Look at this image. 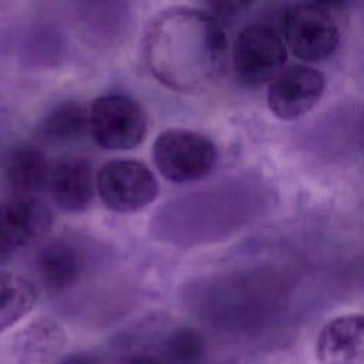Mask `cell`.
<instances>
[{
	"label": "cell",
	"mask_w": 364,
	"mask_h": 364,
	"mask_svg": "<svg viewBox=\"0 0 364 364\" xmlns=\"http://www.w3.org/2000/svg\"><path fill=\"white\" fill-rule=\"evenodd\" d=\"M228 41L219 20L209 11L172 7L149 24L144 60L158 82L178 92H199L222 73Z\"/></svg>",
	"instance_id": "6da1fadb"
},
{
	"label": "cell",
	"mask_w": 364,
	"mask_h": 364,
	"mask_svg": "<svg viewBox=\"0 0 364 364\" xmlns=\"http://www.w3.org/2000/svg\"><path fill=\"white\" fill-rule=\"evenodd\" d=\"M152 158L161 175L173 183H191L208 176L218 161V149L208 136L183 128L162 131Z\"/></svg>",
	"instance_id": "7a4b0ae2"
},
{
	"label": "cell",
	"mask_w": 364,
	"mask_h": 364,
	"mask_svg": "<svg viewBox=\"0 0 364 364\" xmlns=\"http://www.w3.org/2000/svg\"><path fill=\"white\" fill-rule=\"evenodd\" d=\"M146 131V115L129 95L105 94L88 108V132L102 149H134L145 139Z\"/></svg>",
	"instance_id": "3957f363"
},
{
	"label": "cell",
	"mask_w": 364,
	"mask_h": 364,
	"mask_svg": "<svg viewBox=\"0 0 364 364\" xmlns=\"http://www.w3.org/2000/svg\"><path fill=\"white\" fill-rule=\"evenodd\" d=\"M95 189L105 208L118 213L141 210L159 193L154 172L144 162L128 158L105 162L95 175Z\"/></svg>",
	"instance_id": "277c9868"
},
{
	"label": "cell",
	"mask_w": 364,
	"mask_h": 364,
	"mask_svg": "<svg viewBox=\"0 0 364 364\" xmlns=\"http://www.w3.org/2000/svg\"><path fill=\"white\" fill-rule=\"evenodd\" d=\"M283 36L297 58L317 63L334 53L340 31L334 16L323 4L296 3L283 16Z\"/></svg>",
	"instance_id": "5b68a950"
},
{
	"label": "cell",
	"mask_w": 364,
	"mask_h": 364,
	"mask_svg": "<svg viewBox=\"0 0 364 364\" xmlns=\"http://www.w3.org/2000/svg\"><path fill=\"white\" fill-rule=\"evenodd\" d=\"M286 46L273 27L253 23L243 27L235 38L232 63L236 77L246 85L272 82L286 63Z\"/></svg>",
	"instance_id": "8992f818"
},
{
	"label": "cell",
	"mask_w": 364,
	"mask_h": 364,
	"mask_svg": "<svg viewBox=\"0 0 364 364\" xmlns=\"http://www.w3.org/2000/svg\"><path fill=\"white\" fill-rule=\"evenodd\" d=\"M324 88L326 78L321 71L306 64L290 65L270 82L267 105L274 117L294 121L318 104Z\"/></svg>",
	"instance_id": "52a82bcc"
},
{
	"label": "cell",
	"mask_w": 364,
	"mask_h": 364,
	"mask_svg": "<svg viewBox=\"0 0 364 364\" xmlns=\"http://www.w3.org/2000/svg\"><path fill=\"white\" fill-rule=\"evenodd\" d=\"M53 226V213L37 199L11 198L0 203V264L16 252L43 239Z\"/></svg>",
	"instance_id": "ba28073f"
},
{
	"label": "cell",
	"mask_w": 364,
	"mask_h": 364,
	"mask_svg": "<svg viewBox=\"0 0 364 364\" xmlns=\"http://www.w3.org/2000/svg\"><path fill=\"white\" fill-rule=\"evenodd\" d=\"M48 189L53 200L65 212L85 210L97 192L94 168L88 158L70 155L51 166Z\"/></svg>",
	"instance_id": "9c48e42d"
},
{
	"label": "cell",
	"mask_w": 364,
	"mask_h": 364,
	"mask_svg": "<svg viewBox=\"0 0 364 364\" xmlns=\"http://www.w3.org/2000/svg\"><path fill=\"white\" fill-rule=\"evenodd\" d=\"M320 364H364V314L348 313L327 321L316 338Z\"/></svg>",
	"instance_id": "30bf717a"
},
{
	"label": "cell",
	"mask_w": 364,
	"mask_h": 364,
	"mask_svg": "<svg viewBox=\"0 0 364 364\" xmlns=\"http://www.w3.org/2000/svg\"><path fill=\"white\" fill-rule=\"evenodd\" d=\"M51 166L43 149L33 144L20 142L6 154L4 181L14 198H30L48 186Z\"/></svg>",
	"instance_id": "8fae6325"
},
{
	"label": "cell",
	"mask_w": 364,
	"mask_h": 364,
	"mask_svg": "<svg viewBox=\"0 0 364 364\" xmlns=\"http://www.w3.org/2000/svg\"><path fill=\"white\" fill-rule=\"evenodd\" d=\"M37 270L48 290L63 291L74 286L81 277L84 259L74 243L65 239H55L40 250Z\"/></svg>",
	"instance_id": "7c38bea8"
},
{
	"label": "cell",
	"mask_w": 364,
	"mask_h": 364,
	"mask_svg": "<svg viewBox=\"0 0 364 364\" xmlns=\"http://www.w3.org/2000/svg\"><path fill=\"white\" fill-rule=\"evenodd\" d=\"M64 344V331L48 318L27 326L14 341V351L21 364H41L54 357Z\"/></svg>",
	"instance_id": "4fadbf2b"
},
{
	"label": "cell",
	"mask_w": 364,
	"mask_h": 364,
	"mask_svg": "<svg viewBox=\"0 0 364 364\" xmlns=\"http://www.w3.org/2000/svg\"><path fill=\"white\" fill-rule=\"evenodd\" d=\"M37 299V286L30 279L13 272H0V333L27 316Z\"/></svg>",
	"instance_id": "5bb4252c"
},
{
	"label": "cell",
	"mask_w": 364,
	"mask_h": 364,
	"mask_svg": "<svg viewBox=\"0 0 364 364\" xmlns=\"http://www.w3.org/2000/svg\"><path fill=\"white\" fill-rule=\"evenodd\" d=\"M38 131L53 144L78 141L88 132V108L78 101H63L43 118Z\"/></svg>",
	"instance_id": "9a60e30c"
},
{
	"label": "cell",
	"mask_w": 364,
	"mask_h": 364,
	"mask_svg": "<svg viewBox=\"0 0 364 364\" xmlns=\"http://www.w3.org/2000/svg\"><path fill=\"white\" fill-rule=\"evenodd\" d=\"M205 350L200 334L189 327L175 330L166 340V353L178 364H196Z\"/></svg>",
	"instance_id": "2e32d148"
},
{
	"label": "cell",
	"mask_w": 364,
	"mask_h": 364,
	"mask_svg": "<svg viewBox=\"0 0 364 364\" xmlns=\"http://www.w3.org/2000/svg\"><path fill=\"white\" fill-rule=\"evenodd\" d=\"M249 3H242V1H218V3H210L209 7L213 10V16L218 18L219 16L229 17L233 14L240 13L246 7H249Z\"/></svg>",
	"instance_id": "e0dca14e"
},
{
	"label": "cell",
	"mask_w": 364,
	"mask_h": 364,
	"mask_svg": "<svg viewBox=\"0 0 364 364\" xmlns=\"http://www.w3.org/2000/svg\"><path fill=\"white\" fill-rule=\"evenodd\" d=\"M54 364H102V363L95 354L87 353V351H80V353H73V354L64 355L63 358L57 360Z\"/></svg>",
	"instance_id": "ac0fdd59"
},
{
	"label": "cell",
	"mask_w": 364,
	"mask_h": 364,
	"mask_svg": "<svg viewBox=\"0 0 364 364\" xmlns=\"http://www.w3.org/2000/svg\"><path fill=\"white\" fill-rule=\"evenodd\" d=\"M125 364H162V361L149 354H136L131 357Z\"/></svg>",
	"instance_id": "d6986e66"
}]
</instances>
